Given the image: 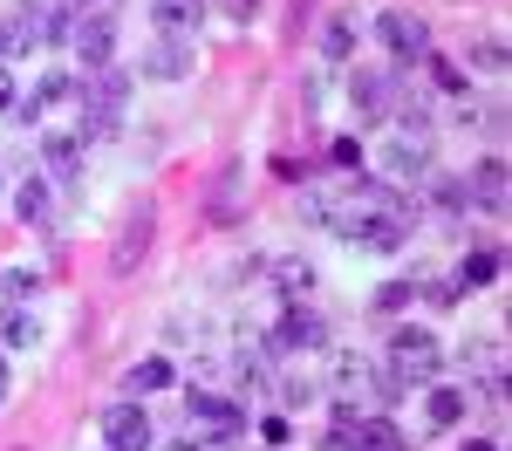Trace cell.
<instances>
[{"mask_svg": "<svg viewBox=\"0 0 512 451\" xmlns=\"http://www.w3.org/2000/svg\"><path fill=\"white\" fill-rule=\"evenodd\" d=\"M76 103H82V144L89 137H117V117H123V103H130V69H117V62L82 69Z\"/></svg>", "mask_w": 512, "mask_h": 451, "instance_id": "1", "label": "cell"}, {"mask_svg": "<svg viewBox=\"0 0 512 451\" xmlns=\"http://www.w3.org/2000/svg\"><path fill=\"white\" fill-rule=\"evenodd\" d=\"M437 369H444V349H437L431 328H396L390 335V363H383V376H390L403 397L424 390V383H437Z\"/></svg>", "mask_w": 512, "mask_h": 451, "instance_id": "2", "label": "cell"}, {"mask_svg": "<svg viewBox=\"0 0 512 451\" xmlns=\"http://www.w3.org/2000/svg\"><path fill=\"white\" fill-rule=\"evenodd\" d=\"M103 445H110V451H151V445H158L151 410L130 404V397H123V404H110V410H103Z\"/></svg>", "mask_w": 512, "mask_h": 451, "instance_id": "3", "label": "cell"}, {"mask_svg": "<svg viewBox=\"0 0 512 451\" xmlns=\"http://www.w3.org/2000/svg\"><path fill=\"white\" fill-rule=\"evenodd\" d=\"M376 35H383V48H390L396 62H424L431 55V21L424 14H376Z\"/></svg>", "mask_w": 512, "mask_h": 451, "instance_id": "4", "label": "cell"}, {"mask_svg": "<svg viewBox=\"0 0 512 451\" xmlns=\"http://www.w3.org/2000/svg\"><path fill=\"white\" fill-rule=\"evenodd\" d=\"M185 417H192V431H212L219 445H233L239 431H246V417H239V404H226V397H212V390H192V397H185Z\"/></svg>", "mask_w": 512, "mask_h": 451, "instance_id": "5", "label": "cell"}, {"mask_svg": "<svg viewBox=\"0 0 512 451\" xmlns=\"http://www.w3.org/2000/svg\"><path fill=\"white\" fill-rule=\"evenodd\" d=\"M69 41H76V62H82V69L117 62V21H110V14H76Z\"/></svg>", "mask_w": 512, "mask_h": 451, "instance_id": "6", "label": "cell"}, {"mask_svg": "<svg viewBox=\"0 0 512 451\" xmlns=\"http://www.w3.org/2000/svg\"><path fill=\"white\" fill-rule=\"evenodd\" d=\"M151 226H158L151 199L130 205V219H123V233H117V253H110V267H117V274H137V267H144V253H151Z\"/></svg>", "mask_w": 512, "mask_h": 451, "instance_id": "7", "label": "cell"}, {"mask_svg": "<svg viewBox=\"0 0 512 451\" xmlns=\"http://www.w3.org/2000/svg\"><path fill=\"white\" fill-rule=\"evenodd\" d=\"M321 342H328V328H321L315 308H287V315H280V328L267 335V349H274V356H294V349H321Z\"/></svg>", "mask_w": 512, "mask_h": 451, "instance_id": "8", "label": "cell"}, {"mask_svg": "<svg viewBox=\"0 0 512 451\" xmlns=\"http://www.w3.org/2000/svg\"><path fill=\"white\" fill-rule=\"evenodd\" d=\"M506 192H512L506 158H485V164H472V178H465V205H485V212H506Z\"/></svg>", "mask_w": 512, "mask_h": 451, "instance_id": "9", "label": "cell"}, {"mask_svg": "<svg viewBox=\"0 0 512 451\" xmlns=\"http://www.w3.org/2000/svg\"><path fill=\"white\" fill-rule=\"evenodd\" d=\"M21 14L35 21V41H69V28H76V7L69 0H28Z\"/></svg>", "mask_w": 512, "mask_h": 451, "instance_id": "10", "label": "cell"}, {"mask_svg": "<svg viewBox=\"0 0 512 451\" xmlns=\"http://www.w3.org/2000/svg\"><path fill=\"white\" fill-rule=\"evenodd\" d=\"M424 171H431V158H424V144H417V137H403V144L383 151V178H390V185H417Z\"/></svg>", "mask_w": 512, "mask_h": 451, "instance_id": "11", "label": "cell"}, {"mask_svg": "<svg viewBox=\"0 0 512 451\" xmlns=\"http://www.w3.org/2000/svg\"><path fill=\"white\" fill-rule=\"evenodd\" d=\"M144 76H158V82H178V76H192V48L178 35H164L151 55H144Z\"/></svg>", "mask_w": 512, "mask_h": 451, "instance_id": "12", "label": "cell"}, {"mask_svg": "<svg viewBox=\"0 0 512 451\" xmlns=\"http://www.w3.org/2000/svg\"><path fill=\"white\" fill-rule=\"evenodd\" d=\"M424 410H431L437 431H451V424H465V410H472V390H444V383H424Z\"/></svg>", "mask_w": 512, "mask_h": 451, "instance_id": "13", "label": "cell"}, {"mask_svg": "<svg viewBox=\"0 0 512 451\" xmlns=\"http://www.w3.org/2000/svg\"><path fill=\"white\" fill-rule=\"evenodd\" d=\"M123 390H130V404H144V397H158V390H171V363H164V356H144V363H130V376H123Z\"/></svg>", "mask_w": 512, "mask_h": 451, "instance_id": "14", "label": "cell"}, {"mask_svg": "<svg viewBox=\"0 0 512 451\" xmlns=\"http://www.w3.org/2000/svg\"><path fill=\"white\" fill-rule=\"evenodd\" d=\"M41 164H48L55 178H76V171H82V137H62V130H48V137H41Z\"/></svg>", "mask_w": 512, "mask_h": 451, "instance_id": "15", "label": "cell"}, {"mask_svg": "<svg viewBox=\"0 0 512 451\" xmlns=\"http://www.w3.org/2000/svg\"><path fill=\"white\" fill-rule=\"evenodd\" d=\"M349 96H355V110H362V123H376V117H383V96H390V76H376V69H355Z\"/></svg>", "mask_w": 512, "mask_h": 451, "instance_id": "16", "label": "cell"}, {"mask_svg": "<svg viewBox=\"0 0 512 451\" xmlns=\"http://www.w3.org/2000/svg\"><path fill=\"white\" fill-rule=\"evenodd\" d=\"M355 451H410V445H403V431L390 417H362L355 424Z\"/></svg>", "mask_w": 512, "mask_h": 451, "instance_id": "17", "label": "cell"}, {"mask_svg": "<svg viewBox=\"0 0 512 451\" xmlns=\"http://www.w3.org/2000/svg\"><path fill=\"white\" fill-rule=\"evenodd\" d=\"M369 383H376V369L362 363V356H342V363H335V397H342V404H355Z\"/></svg>", "mask_w": 512, "mask_h": 451, "instance_id": "18", "label": "cell"}, {"mask_svg": "<svg viewBox=\"0 0 512 451\" xmlns=\"http://www.w3.org/2000/svg\"><path fill=\"white\" fill-rule=\"evenodd\" d=\"M151 14H158V28H164V35H185L198 14H205V0H158Z\"/></svg>", "mask_w": 512, "mask_h": 451, "instance_id": "19", "label": "cell"}, {"mask_svg": "<svg viewBox=\"0 0 512 451\" xmlns=\"http://www.w3.org/2000/svg\"><path fill=\"white\" fill-rule=\"evenodd\" d=\"M492 281H499V253H492V246L465 253V267H458V287H492Z\"/></svg>", "mask_w": 512, "mask_h": 451, "instance_id": "20", "label": "cell"}, {"mask_svg": "<svg viewBox=\"0 0 512 451\" xmlns=\"http://www.w3.org/2000/svg\"><path fill=\"white\" fill-rule=\"evenodd\" d=\"M274 274H280V294H287V301H301V294H308V287H315V267H308V260H274Z\"/></svg>", "mask_w": 512, "mask_h": 451, "instance_id": "21", "label": "cell"}, {"mask_svg": "<svg viewBox=\"0 0 512 451\" xmlns=\"http://www.w3.org/2000/svg\"><path fill=\"white\" fill-rule=\"evenodd\" d=\"M28 48H35V21L28 14H7L0 21V55H28Z\"/></svg>", "mask_w": 512, "mask_h": 451, "instance_id": "22", "label": "cell"}, {"mask_svg": "<svg viewBox=\"0 0 512 451\" xmlns=\"http://www.w3.org/2000/svg\"><path fill=\"white\" fill-rule=\"evenodd\" d=\"M14 205H21V219H28V226H48V185H41V178H28V185H21V192H14Z\"/></svg>", "mask_w": 512, "mask_h": 451, "instance_id": "23", "label": "cell"}, {"mask_svg": "<svg viewBox=\"0 0 512 451\" xmlns=\"http://www.w3.org/2000/svg\"><path fill=\"white\" fill-rule=\"evenodd\" d=\"M321 55H328V62H349V21H328V28H321Z\"/></svg>", "mask_w": 512, "mask_h": 451, "instance_id": "24", "label": "cell"}, {"mask_svg": "<svg viewBox=\"0 0 512 451\" xmlns=\"http://www.w3.org/2000/svg\"><path fill=\"white\" fill-rule=\"evenodd\" d=\"M424 62H431V82H437V89H465V69H458V62H444V55H424Z\"/></svg>", "mask_w": 512, "mask_h": 451, "instance_id": "25", "label": "cell"}, {"mask_svg": "<svg viewBox=\"0 0 512 451\" xmlns=\"http://www.w3.org/2000/svg\"><path fill=\"white\" fill-rule=\"evenodd\" d=\"M472 62L499 76V69H506V41H499V35H485V41H478V55H472Z\"/></svg>", "mask_w": 512, "mask_h": 451, "instance_id": "26", "label": "cell"}, {"mask_svg": "<svg viewBox=\"0 0 512 451\" xmlns=\"http://www.w3.org/2000/svg\"><path fill=\"white\" fill-rule=\"evenodd\" d=\"M35 335H41V328H35V315H21V308L7 315V342H14V349H28Z\"/></svg>", "mask_w": 512, "mask_h": 451, "instance_id": "27", "label": "cell"}, {"mask_svg": "<svg viewBox=\"0 0 512 451\" xmlns=\"http://www.w3.org/2000/svg\"><path fill=\"white\" fill-rule=\"evenodd\" d=\"M0 281H7V294H14V301H28V294H35V274H28V267H14V274H0Z\"/></svg>", "mask_w": 512, "mask_h": 451, "instance_id": "28", "label": "cell"}, {"mask_svg": "<svg viewBox=\"0 0 512 451\" xmlns=\"http://www.w3.org/2000/svg\"><path fill=\"white\" fill-rule=\"evenodd\" d=\"M410 294H417V287H410V281H390V287H383V294H376V308H410Z\"/></svg>", "mask_w": 512, "mask_h": 451, "instance_id": "29", "label": "cell"}, {"mask_svg": "<svg viewBox=\"0 0 512 451\" xmlns=\"http://www.w3.org/2000/svg\"><path fill=\"white\" fill-rule=\"evenodd\" d=\"M219 7H226V21H253L260 14V0H219Z\"/></svg>", "mask_w": 512, "mask_h": 451, "instance_id": "30", "label": "cell"}, {"mask_svg": "<svg viewBox=\"0 0 512 451\" xmlns=\"http://www.w3.org/2000/svg\"><path fill=\"white\" fill-rule=\"evenodd\" d=\"M328 158H335V164H355V158H362V144H355V137H335V151H328Z\"/></svg>", "mask_w": 512, "mask_h": 451, "instance_id": "31", "label": "cell"}, {"mask_svg": "<svg viewBox=\"0 0 512 451\" xmlns=\"http://www.w3.org/2000/svg\"><path fill=\"white\" fill-rule=\"evenodd\" d=\"M0 110H14V76H7V62H0Z\"/></svg>", "mask_w": 512, "mask_h": 451, "instance_id": "32", "label": "cell"}, {"mask_svg": "<svg viewBox=\"0 0 512 451\" xmlns=\"http://www.w3.org/2000/svg\"><path fill=\"white\" fill-rule=\"evenodd\" d=\"M0 397H7V356H0Z\"/></svg>", "mask_w": 512, "mask_h": 451, "instance_id": "33", "label": "cell"}, {"mask_svg": "<svg viewBox=\"0 0 512 451\" xmlns=\"http://www.w3.org/2000/svg\"><path fill=\"white\" fill-rule=\"evenodd\" d=\"M465 451H499V445H485V438H478V445H465Z\"/></svg>", "mask_w": 512, "mask_h": 451, "instance_id": "34", "label": "cell"}, {"mask_svg": "<svg viewBox=\"0 0 512 451\" xmlns=\"http://www.w3.org/2000/svg\"><path fill=\"white\" fill-rule=\"evenodd\" d=\"M69 7H103V0H69Z\"/></svg>", "mask_w": 512, "mask_h": 451, "instance_id": "35", "label": "cell"}]
</instances>
